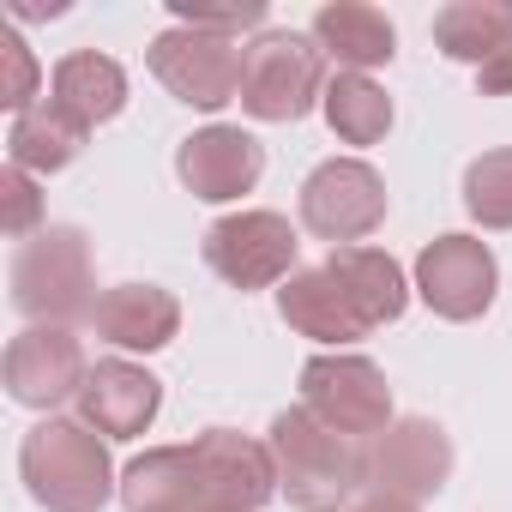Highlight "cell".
<instances>
[{"mask_svg": "<svg viewBox=\"0 0 512 512\" xmlns=\"http://www.w3.org/2000/svg\"><path fill=\"white\" fill-rule=\"evenodd\" d=\"M434 43L446 61L482 67L512 43V7H500V0H452V7L434 13Z\"/></svg>", "mask_w": 512, "mask_h": 512, "instance_id": "cell-22", "label": "cell"}, {"mask_svg": "<svg viewBox=\"0 0 512 512\" xmlns=\"http://www.w3.org/2000/svg\"><path fill=\"white\" fill-rule=\"evenodd\" d=\"M175 175H181V187L193 199L229 205V199L253 193V181L266 175V151H260V139L241 133V127H199V133L181 139Z\"/></svg>", "mask_w": 512, "mask_h": 512, "instance_id": "cell-12", "label": "cell"}, {"mask_svg": "<svg viewBox=\"0 0 512 512\" xmlns=\"http://www.w3.org/2000/svg\"><path fill=\"white\" fill-rule=\"evenodd\" d=\"M205 488H211V512H260L278 494V458L266 440H247L229 428H205L193 440Z\"/></svg>", "mask_w": 512, "mask_h": 512, "instance_id": "cell-13", "label": "cell"}, {"mask_svg": "<svg viewBox=\"0 0 512 512\" xmlns=\"http://www.w3.org/2000/svg\"><path fill=\"white\" fill-rule=\"evenodd\" d=\"M79 151H85V127H79L67 109L37 103V109L13 115V133H7L13 169H25V175H55V169H67Z\"/></svg>", "mask_w": 512, "mask_h": 512, "instance_id": "cell-21", "label": "cell"}, {"mask_svg": "<svg viewBox=\"0 0 512 512\" xmlns=\"http://www.w3.org/2000/svg\"><path fill=\"white\" fill-rule=\"evenodd\" d=\"M91 332H97L103 344H115V350H145V356H151V350L175 344V332H181V302H175L169 290H157V284H115V290L97 296Z\"/></svg>", "mask_w": 512, "mask_h": 512, "instance_id": "cell-16", "label": "cell"}, {"mask_svg": "<svg viewBox=\"0 0 512 512\" xmlns=\"http://www.w3.org/2000/svg\"><path fill=\"white\" fill-rule=\"evenodd\" d=\"M169 13L187 31H217V37H235L241 43V31L266 25V0H235V7H193V0H175Z\"/></svg>", "mask_w": 512, "mask_h": 512, "instance_id": "cell-25", "label": "cell"}, {"mask_svg": "<svg viewBox=\"0 0 512 512\" xmlns=\"http://www.w3.org/2000/svg\"><path fill=\"white\" fill-rule=\"evenodd\" d=\"M0 193H7V235H37V217H43L37 181H31L25 169L7 163V175H0Z\"/></svg>", "mask_w": 512, "mask_h": 512, "instance_id": "cell-27", "label": "cell"}, {"mask_svg": "<svg viewBox=\"0 0 512 512\" xmlns=\"http://www.w3.org/2000/svg\"><path fill=\"white\" fill-rule=\"evenodd\" d=\"M19 476H25L31 500L49 512H103L109 494H121V476L109 464L103 434L85 422H67V416H43L25 434Z\"/></svg>", "mask_w": 512, "mask_h": 512, "instance_id": "cell-1", "label": "cell"}, {"mask_svg": "<svg viewBox=\"0 0 512 512\" xmlns=\"http://www.w3.org/2000/svg\"><path fill=\"white\" fill-rule=\"evenodd\" d=\"M494 290H500V266H494L488 241L476 235H434L416 253V296L452 326L482 320L494 308Z\"/></svg>", "mask_w": 512, "mask_h": 512, "instance_id": "cell-10", "label": "cell"}, {"mask_svg": "<svg viewBox=\"0 0 512 512\" xmlns=\"http://www.w3.org/2000/svg\"><path fill=\"white\" fill-rule=\"evenodd\" d=\"M127 512H211V488L193 446H151L121 470Z\"/></svg>", "mask_w": 512, "mask_h": 512, "instance_id": "cell-15", "label": "cell"}, {"mask_svg": "<svg viewBox=\"0 0 512 512\" xmlns=\"http://www.w3.org/2000/svg\"><path fill=\"white\" fill-rule=\"evenodd\" d=\"M91 290V247L73 223H49L13 253V308L31 326H67L79 314L91 320Z\"/></svg>", "mask_w": 512, "mask_h": 512, "instance_id": "cell-3", "label": "cell"}, {"mask_svg": "<svg viewBox=\"0 0 512 512\" xmlns=\"http://www.w3.org/2000/svg\"><path fill=\"white\" fill-rule=\"evenodd\" d=\"M151 73L157 85L187 103V109H223V103H241V67H247V49L235 37H217V31H187V25H169L157 43H151Z\"/></svg>", "mask_w": 512, "mask_h": 512, "instance_id": "cell-6", "label": "cell"}, {"mask_svg": "<svg viewBox=\"0 0 512 512\" xmlns=\"http://www.w3.org/2000/svg\"><path fill=\"white\" fill-rule=\"evenodd\" d=\"M386 223V181L362 157H326L302 181V229L332 247H362Z\"/></svg>", "mask_w": 512, "mask_h": 512, "instance_id": "cell-9", "label": "cell"}, {"mask_svg": "<svg viewBox=\"0 0 512 512\" xmlns=\"http://www.w3.org/2000/svg\"><path fill=\"white\" fill-rule=\"evenodd\" d=\"M326 272H332V284L350 296V308H356V320H362L368 332H374V326H392V320L410 308V284H404L398 260H392V253H380V247H332Z\"/></svg>", "mask_w": 512, "mask_h": 512, "instance_id": "cell-18", "label": "cell"}, {"mask_svg": "<svg viewBox=\"0 0 512 512\" xmlns=\"http://www.w3.org/2000/svg\"><path fill=\"white\" fill-rule=\"evenodd\" d=\"M272 458H278V494L296 512H344L362 488V446L320 428L302 404L272 416L266 434Z\"/></svg>", "mask_w": 512, "mask_h": 512, "instance_id": "cell-2", "label": "cell"}, {"mask_svg": "<svg viewBox=\"0 0 512 512\" xmlns=\"http://www.w3.org/2000/svg\"><path fill=\"white\" fill-rule=\"evenodd\" d=\"M49 91H55L49 103H55V109H67L85 133H91V127H103V121H115V115L127 109V73H121L109 55H97V49L67 55V61L55 67Z\"/></svg>", "mask_w": 512, "mask_h": 512, "instance_id": "cell-20", "label": "cell"}, {"mask_svg": "<svg viewBox=\"0 0 512 512\" xmlns=\"http://www.w3.org/2000/svg\"><path fill=\"white\" fill-rule=\"evenodd\" d=\"M302 410L344 440H374L392 428V386L368 356L332 350L302 368Z\"/></svg>", "mask_w": 512, "mask_h": 512, "instance_id": "cell-5", "label": "cell"}, {"mask_svg": "<svg viewBox=\"0 0 512 512\" xmlns=\"http://www.w3.org/2000/svg\"><path fill=\"white\" fill-rule=\"evenodd\" d=\"M464 211L482 229H512V145L506 151H482L464 169Z\"/></svg>", "mask_w": 512, "mask_h": 512, "instance_id": "cell-24", "label": "cell"}, {"mask_svg": "<svg viewBox=\"0 0 512 512\" xmlns=\"http://www.w3.org/2000/svg\"><path fill=\"white\" fill-rule=\"evenodd\" d=\"M85 344L67 326H25L7 344V362H0V380H7L13 404L25 410H55L67 398L85 392Z\"/></svg>", "mask_w": 512, "mask_h": 512, "instance_id": "cell-11", "label": "cell"}, {"mask_svg": "<svg viewBox=\"0 0 512 512\" xmlns=\"http://www.w3.org/2000/svg\"><path fill=\"white\" fill-rule=\"evenodd\" d=\"M296 229L278 211H235L205 229V266L235 290H272L296 278Z\"/></svg>", "mask_w": 512, "mask_h": 512, "instance_id": "cell-8", "label": "cell"}, {"mask_svg": "<svg viewBox=\"0 0 512 512\" xmlns=\"http://www.w3.org/2000/svg\"><path fill=\"white\" fill-rule=\"evenodd\" d=\"M476 91H482V97H512V43H506L494 61L476 67Z\"/></svg>", "mask_w": 512, "mask_h": 512, "instance_id": "cell-28", "label": "cell"}, {"mask_svg": "<svg viewBox=\"0 0 512 512\" xmlns=\"http://www.w3.org/2000/svg\"><path fill=\"white\" fill-rule=\"evenodd\" d=\"M0 61H7V85H0V103H7L13 115L37 109V103H31V97H37V55L25 49V37H19V31L0 37Z\"/></svg>", "mask_w": 512, "mask_h": 512, "instance_id": "cell-26", "label": "cell"}, {"mask_svg": "<svg viewBox=\"0 0 512 512\" xmlns=\"http://www.w3.org/2000/svg\"><path fill=\"white\" fill-rule=\"evenodd\" d=\"M326 109V127L344 139V145H380L386 127H392V97L368 79V73H338L320 97Z\"/></svg>", "mask_w": 512, "mask_h": 512, "instance_id": "cell-23", "label": "cell"}, {"mask_svg": "<svg viewBox=\"0 0 512 512\" xmlns=\"http://www.w3.org/2000/svg\"><path fill=\"white\" fill-rule=\"evenodd\" d=\"M163 410V380L145 374L139 362H97L79 392V422L97 428L103 440H139Z\"/></svg>", "mask_w": 512, "mask_h": 512, "instance_id": "cell-14", "label": "cell"}, {"mask_svg": "<svg viewBox=\"0 0 512 512\" xmlns=\"http://www.w3.org/2000/svg\"><path fill=\"white\" fill-rule=\"evenodd\" d=\"M446 476H452V440L428 416H404V422H392L386 434H374L362 446V488L380 494V500L416 506V500L440 494Z\"/></svg>", "mask_w": 512, "mask_h": 512, "instance_id": "cell-7", "label": "cell"}, {"mask_svg": "<svg viewBox=\"0 0 512 512\" xmlns=\"http://www.w3.org/2000/svg\"><path fill=\"white\" fill-rule=\"evenodd\" d=\"M350 512H416V506H404V500H380V494H368V500H356Z\"/></svg>", "mask_w": 512, "mask_h": 512, "instance_id": "cell-29", "label": "cell"}, {"mask_svg": "<svg viewBox=\"0 0 512 512\" xmlns=\"http://www.w3.org/2000/svg\"><path fill=\"white\" fill-rule=\"evenodd\" d=\"M314 43L344 73H368V67H386L398 55L392 19L380 7H368V0H326V7L314 13Z\"/></svg>", "mask_w": 512, "mask_h": 512, "instance_id": "cell-17", "label": "cell"}, {"mask_svg": "<svg viewBox=\"0 0 512 512\" xmlns=\"http://www.w3.org/2000/svg\"><path fill=\"white\" fill-rule=\"evenodd\" d=\"M326 55L314 37L302 31H266L247 43V67H241V109L253 121H302L320 97H326Z\"/></svg>", "mask_w": 512, "mask_h": 512, "instance_id": "cell-4", "label": "cell"}, {"mask_svg": "<svg viewBox=\"0 0 512 512\" xmlns=\"http://www.w3.org/2000/svg\"><path fill=\"white\" fill-rule=\"evenodd\" d=\"M278 314H284L290 332H302V338H314V344H356V338H368V326L356 320L350 296L332 284L326 266L296 272L290 284H278Z\"/></svg>", "mask_w": 512, "mask_h": 512, "instance_id": "cell-19", "label": "cell"}]
</instances>
